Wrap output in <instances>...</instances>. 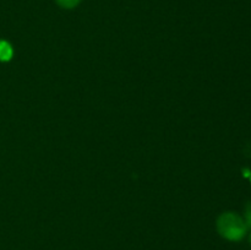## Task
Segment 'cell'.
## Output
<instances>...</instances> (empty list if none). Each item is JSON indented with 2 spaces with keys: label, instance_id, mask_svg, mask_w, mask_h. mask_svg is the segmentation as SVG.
<instances>
[{
  "label": "cell",
  "instance_id": "cell-1",
  "mask_svg": "<svg viewBox=\"0 0 251 250\" xmlns=\"http://www.w3.org/2000/svg\"><path fill=\"white\" fill-rule=\"evenodd\" d=\"M218 233L230 242H239L247 234L248 227L244 218L233 212H226L217 221Z\"/></svg>",
  "mask_w": 251,
  "mask_h": 250
},
{
  "label": "cell",
  "instance_id": "cell-2",
  "mask_svg": "<svg viewBox=\"0 0 251 250\" xmlns=\"http://www.w3.org/2000/svg\"><path fill=\"white\" fill-rule=\"evenodd\" d=\"M12 56V48L6 41H0V60L7 61Z\"/></svg>",
  "mask_w": 251,
  "mask_h": 250
},
{
  "label": "cell",
  "instance_id": "cell-3",
  "mask_svg": "<svg viewBox=\"0 0 251 250\" xmlns=\"http://www.w3.org/2000/svg\"><path fill=\"white\" fill-rule=\"evenodd\" d=\"M55 1L64 9H73V7L77 6L81 0H55Z\"/></svg>",
  "mask_w": 251,
  "mask_h": 250
},
{
  "label": "cell",
  "instance_id": "cell-4",
  "mask_svg": "<svg viewBox=\"0 0 251 250\" xmlns=\"http://www.w3.org/2000/svg\"><path fill=\"white\" fill-rule=\"evenodd\" d=\"M244 221H245V225H247L248 229H249V228H251V201L248 203L247 207H245Z\"/></svg>",
  "mask_w": 251,
  "mask_h": 250
},
{
  "label": "cell",
  "instance_id": "cell-5",
  "mask_svg": "<svg viewBox=\"0 0 251 250\" xmlns=\"http://www.w3.org/2000/svg\"><path fill=\"white\" fill-rule=\"evenodd\" d=\"M249 242H250V244H251V233H250V235H249Z\"/></svg>",
  "mask_w": 251,
  "mask_h": 250
}]
</instances>
